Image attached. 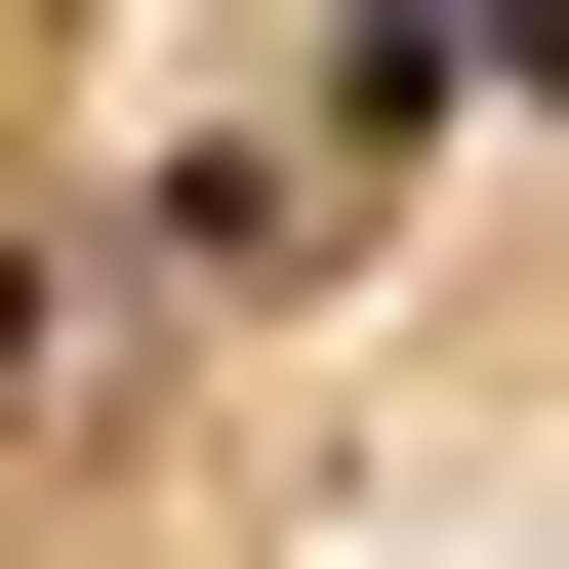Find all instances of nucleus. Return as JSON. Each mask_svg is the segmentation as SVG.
I'll return each instance as SVG.
<instances>
[{
  "instance_id": "f257e3e1",
  "label": "nucleus",
  "mask_w": 569,
  "mask_h": 569,
  "mask_svg": "<svg viewBox=\"0 0 569 569\" xmlns=\"http://www.w3.org/2000/svg\"><path fill=\"white\" fill-rule=\"evenodd\" d=\"M448 82H569V0H407V41H367V122H448Z\"/></svg>"
}]
</instances>
